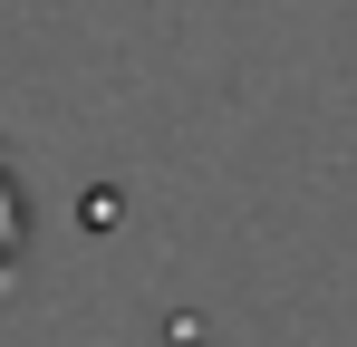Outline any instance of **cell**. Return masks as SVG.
<instances>
[{
  "instance_id": "1",
  "label": "cell",
  "mask_w": 357,
  "mask_h": 347,
  "mask_svg": "<svg viewBox=\"0 0 357 347\" xmlns=\"http://www.w3.org/2000/svg\"><path fill=\"white\" fill-rule=\"evenodd\" d=\"M20 241H29V193H20V174H10V155H0V270L20 261Z\"/></svg>"
}]
</instances>
